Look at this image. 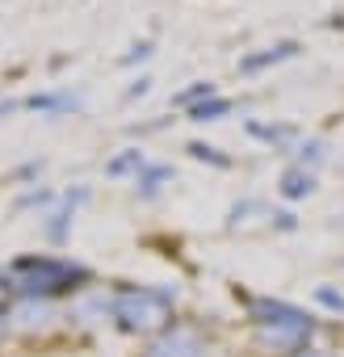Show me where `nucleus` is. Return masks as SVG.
<instances>
[{
	"label": "nucleus",
	"mask_w": 344,
	"mask_h": 357,
	"mask_svg": "<svg viewBox=\"0 0 344 357\" xmlns=\"http://www.w3.org/2000/svg\"><path fill=\"white\" fill-rule=\"evenodd\" d=\"M181 290L177 286H134L122 282L109 290V319L130 332V336H155L159 328L172 324V307H177Z\"/></svg>",
	"instance_id": "1"
},
{
	"label": "nucleus",
	"mask_w": 344,
	"mask_h": 357,
	"mask_svg": "<svg viewBox=\"0 0 344 357\" xmlns=\"http://www.w3.org/2000/svg\"><path fill=\"white\" fill-rule=\"evenodd\" d=\"M93 282V269L88 265H76V261H63V257H17L13 269H9V290L17 298H59V294H80L88 290Z\"/></svg>",
	"instance_id": "2"
},
{
	"label": "nucleus",
	"mask_w": 344,
	"mask_h": 357,
	"mask_svg": "<svg viewBox=\"0 0 344 357\" xmlns=\"http://www.w3.org/2000/svg\"><path fill=\"white\" fill-rule=\"evenodd\" d=\"M139 357H210V344H206L202 328H194L185 319H172L168 328H159L147 340V349Z\"/></svg>",
	"instance_id": "3"
},
{
	"label": "nucleus",
	"mask_w": 344,
	"mask_h": 357,
	"mask_svg": "<svg viewBox=\"0 0 344 357\" xmlns=\"http://www.w3.org/2000/svg\"><path fill=\"white\" fill-rule=\"evenodd\" d=\"M315 332H319L315 319H311V324H273V328H252V340H256V349L269 353V357H294V353L311 349Z\"/></svg>",
	"instance_id": "4"
},
{
	"label": "nucleus",
	"mask_w": 344,
	"mask_h": 357,
	"mask_svg": "<svg viewBox=\"0 0 344 357\" xmlns=\"http://www.w3.org/2000/svg\"><path fill=\"white\" fill-rule=\"evenodd\" d=\"M252 328H273V324H311V315L286 298H269V294H240Z\"/></svg>",
	"instance_id": "5"
},
{
	"label": "nucleus",
	"mask_w": 344,
	"mask_h": 357,
	"mask_svg": "<svg viewBox=\"0 0 344 357\" xmlns=\"http://www.w3.org/2000/svg\"><path fill=\"white\" fill-rule=\"evenodd\" d=\"M22 109L47 114V118H63V114H80V109H84V97L72 93V89H47V93H30V97H22Z\"/></svg>",
	"instance_id": "6"
},
{
	"label": "nucleus",
	"mask_w": 344,
	"mask_h": 357,
	"mask_svg": "<svg viewBox=\"0 0 344 357\" xmlns=\"http://www.w3.org/2000/svg\"><path fill=\"white\" fill-rule=\"evenodd\" d=\"M55 324V307L47 298H17L9 303V328L17 332H47Z\"/></svg>",
	"instance_id": "7"
},
{
	"label": "nucleus",
	"mask_w": 344,
	"mask_h": 357,
	"mask_svg": "<svg viewBox=\"0 0 344 357\" xmlns=\"http://www.w3.org/2000/svg\"><path fill=\"white\" fill-rule=\"evenodd\" d=\"M298 51H302L298 38H281V43H273V47H260V51H252V55L240 59V76H260V72H269V68L294 59Z\"/></svg>",
	"instance_id": "8"
},
{
	"label": "nucleus",
	"mask_w": 344,
	"mask_h": 357,
	"mask_svg": "<svg viewBox=\"0 0 344 357\" xmlns=\"http://www.w3.org/2000/svg\"><path fill=\"white\" fill-rule=\"evenodd\" d=\"M244 130H248L252 139L269 143V147H273V151H281V155H286V151L298 143V126H290V122H256V118H252Z\"/></svg>",
	"instance_id": "9"
},
{
	"label": "nucleus",
	"mask_w": 344,
	"mask_h": 357,
	"mask_svg": "<svg viewBox=\"0 0 344 357\" xmlns=\"http://www.w3.org/2000/svg\"><path fill=\"white\" fill-rule=\"evenodd\" d=\"M315 190H319L315 172H306V168H298V164H290V168L281 172V181H277V194H281L286 202H302V198H311Z\"/></svg>",
	"instance_id": "10"
},
{
	"label": "nucleus",
	"mask_w": 344,
	"mask_h": 357,
	"mask_svg": "<svg viewBox=\"0 0 344 357\" xmlns=\"http://www.w3.org/2000/svg\"><path fill=\"white\" fill-rule=\"evenodd\" d=\"M172 176H177V172H172V164H155V160H147L143 172L134 176V194H139L143 202H151V198H159V190L172 181Z\"/></svg>",
	"instance_id": "11"
},
{
	"label": "nucleus",
	"mask_w": 344,
	"mask_h": 357,
	"mask_svg": "<svg viewBox=\"0 0 344 357\" xmlns=\"http://www.w3.org/2000/svg\"><path fill=\"white\" fill-rule=\"evenodd\" d=\"M76 211H80V206H72V202H63V198H59V206L47 215V223H42V236H47L55 248L72 240V227H76Z\"/></svg>",
	"instance_id": "12"
},
{
	"label": "nucleus",
	"mask_w": 344,
	"mask_h": 357,
	"mask_svg": "<svg viewBox=\"0 0 344 357\" xmlns=\"http://www.w3.org/2000/svg\"><path fill=\"white\" fill-rule=\"evenodd\" d=\"M109 315V294H93V290H80L76 303L68 307V319L76 324H101Z\"/></svg>",
	"instance_id": "13"
},
{
	"label": "nucleus",
	"mask_w": 344,
	"mask_h": 357,
	"mask_svg": "<svg viewBox=\"0 0 344 357\" xmlns=\"http://www.w3.org/2000/svg\"><path fill=\"white\" fill-rule=\"evenodd\" d=\"M143 164H147V155H143V147H122L118 155H109L105 160V176H134L143 172Z\"/></svg>",
	"instance_id": "14"
},
{
	"label": "nucleus",
	"mask_w": 344,
	"mask_h": 357,
	"mask_svg": "<svg viewBox=\"0 0 344 357\" xmlns=\"http://www.w3.org/2000/svg\"><path fill=\"white\" fill-rule=\"evenodd\" d=\"M298 168H306V172H315L323 160H327V139H298L290 151H286Z\"/></svg>",
	"instance_id": "15"
},
{
	"label": "nucleus",
	"mask_w": 344,
	"mask_h": 357,
	"mask_svg": "<svg viewBox=\"0 0 344 357\" xmlns=\"http://www.w3.org/2000/svg\"><path fill=\"white\" fill-rule=\"evenodd\" d=\"M210 97H219L214 80H194V84H185L181 93H172V109H194V105H202V101H210Z\"/></svg>",
	"instance_id": "16"
},
{
	"label": "nucleus",
	"mask_w": 344,
	"mask_h": 357,
	"mask_svg": "<svg viewBox=\"0 0 344 357\" xmlns=\"http://www.w3.org/2000/svg\"><path fill=\"white\" fill-rule=\"evenodd\" d=\"M231 109H235L231 97H210V101H202V105H194V109H185V114H189V122H202V126H206V122H223Z\"/></svg>",
	"instance_id": "17"
},
{
	"label": "nucleus",
	"mask_w": 344,
	"mask_h": 357,
	"mask_svg": "<svg viewBox=\"0 0 344 357\" xmlns=\"http://www.w3.org/2000/svg\"><path fill=\"white\" fill-rule=\"evenodd\" d=\"M185 151H189L194 160H202V164L231 168V155H223V147H214V143H202V139H194V143H185Z\"/></svg>",
	"instance_id": "18"
},
{
	"label": "nucleus",
	"mask_w": 344,
	"mask_h": 357,
	"mask_svg": "<svg viewBox=\"0 0 344 357\" xmlns=\"http://www.w3.org/2000/svg\"><path fill=\"white\" fill-rule=\"evenodd\" d=\"M34 206H59V194L47 190V185H30V190L17 198V211H34Z\"/></svg>",
	"instance_id": "19"
},
{
	"label": "nucleus",
	"mask_w": 344,
	"mask_h": 357,
	"mask_svg": "<svg viewBox=\"0 0 344 357\" xmlns=\"http://www.w3.org/2000/svg\"><path fill=\"white\" fill-rule=\"evenodd\" d=\"M151 55H155V43H151V38H139V43L126 47V55H122L118 63H122V68H134V63H147Z\"/></svg>",
	"instance_id": "20"
},
{
	"label": "nucleus",
	"mask_w": 344,
	"mask_h": 357,
	"mask_svg": "<svg viewBox=\"0 0 344 357\" xmlns=\"http://www.w3.org/2000/svg\"><path fill=\"white\" fill-rule=\"evenodd\" d=\"M315 303L323 311H331V315H344V294L336 286H315Z\"/></svg>",
	"instance_id": "21"
},
{
	"label": "nucleus",
	"mask_w": 344,
	"mask_h": 357,
	"mask_svg": "<svg viewBox=\"0 0 344 357\" xmlns=\"http://www.w3.org/2000/svg\"><path fill=\"white\" fill-rule=\"evenodd\" d=\"M269 223H273L277 231H298V215H294V211H273Z\"/></svg>",
	"instance_id": "22"
},
{
	"label": "nucleus",
	"mask_w": 344,
	"mask_h": 357,
	"mask_svg": "<svg viewBox=\"0 0 344 357\" xmlns=\"http://www.w3.org/2000/svg\"><path fill=\"white\" fill-rule=\"evenodd\" d=\"M42 168H47V160H26V164L13 172V181H17V185H22V181H34V176H38Z\"/></svg>",
	"instance_id": "23"
},
{
	"label": "nucleus",
	"mask_w": 344,
	"mask_h": 357,
	"mask_svg": "<svg viewBox=\"0 0 344 357\" xmlns=\"http://www.w3.org/2000/svg\"><path fill=\"white\" fill-rule=\"evenodd\" d=\"M256 206H260V202H252V198H248V202H235V206H231V223H244Z\"/></svg>",
	"instance_id": "24"
},
{
	"label": "nucleus",
	"mask_w": 344,
	"mask_h": 357,
	"mask_svg": "<svg viewBox=\"0 0 344 357\" xmlns=\"http://www.w3.org/2000/svg\"><path fill=\"white\" fill-rule=\"evenodd\" d=\"M147 93H151V76H139V80L126 89V97H130V101H134V97H147Z\"/></svg>",
	"instance_id": "25"
},
{
	"label": "nucleus",
	"mask_w": 344,
	"mask_h": 357,
	"mask_svg": "<svg viewBox=\"0 0 344 357\" xmlns=\"http://www.w3.org/2000/svg\"><path fill=\"white\" fill-rule=\"evenodd\" d=\"M294 357H336V353H327V349H302V353H294Z\"/></svg>",
	"instance_id": "26"
},
{
	"label": "nucleus",
	"mask_w": 344,
	"mask_h": 357,
	"mask_svg": "<svg viewBox=\"0 0 344 357\" xmlns=\"http://www.w3.org/2000/svg\"><path fill=\"white\" fill-rule=\"evenodd\" d=\"M13 109H22V101H0V118H5V114H13Z\"/></svg>",
	"instance_id": "27"
}]
</instances>
